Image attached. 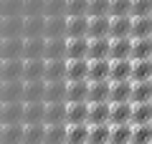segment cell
Here are the masks:
<instances>
[{
  "instance_id": "17",
  "label": "cell",
  "mask_w": 152,
  "mask_h": 144,
  "mask_svg": "<svg viewBox=\"0 0 152 144\" xmlns=\"http://www.w3.org/2000/svg\"><path fill=\"white\" fill-rule=\"evenodd\" d=\"M20 71H23V61H20V58L0 61V84H8V81H20Z\"/></svg>"
},
{
  "instance_id": "40",
  "label": "cell",
  "mask_w": 152,
  "mask_h": 144,
  "mask_svg": "<svg viewBox=\"0 0 152 144\" xmlns=\"http://www.w3.org/2000/svg\"><path fill=\"white\" fill-rule=\"evenodd\" d=\"M43 144H66V127H43Z\"/></svg>"
},
{
  "instance_id": "9",
  "label": "cell",
  "mask_w": 152,
  "mask_h": 144,
  "mask_svg": "<svg viewBox=\"0 0 152 144\" xmlns=\"http://www.w3.org/2000/svg\"><path fill=\"white\" fill-rule=\"evenodd\" d=\"M86 15H66V38H86Z\"/></svg>"
},
{
  "instance_id": "23",
  "label": "cell",
  "mask_w": 152,
  "mask_h": 144,
  "mask_svg": "<svg viewBox=\"0 0 152 144\" xmlns=\"http://www.w3.org/2000/svg\"><path fill=\"white\" fill-rule=\"evenodd\" d=\"M43 15H28L23 18V38H43Z\"/></svg>"
},
{
  "instance_id": "33",
  "label": "cell",
  "mask_w": 152,
  "mask_h": 144,
  "mask_svg": "<svg viewBox=\"0 0 152 144\" xmlns=\"http://www.w3.org/2000/svg\"><path fill=\"white\" fill-rule=\"evenodd\" d=\"M129 38H152V15H147V18H132Z\"/></svg>"
},
{
  "instance_id": "50",
  "label": "cell",
  "mask_w": 152,
  "mask_h": 144,
  "mask_svg": "<svg viewBox=\"0 0 152 144\" xmlns=\"http://www.w3.org/2000/svg\"><path fill=\"white\" fill-rule=\"evenodd\" d=\"M0 43H3V38H0Z\"/></svg>"
},
{
  "instance_id": "14",
  "label": "cell",
  "mask_w": 152,
  "mask_h": 144,
  "mask_svg": "<svg viewBox=\"0 0 152 144\" xmlns=\"http://www.w3.org/2000/svg\"><path fill=\"white\" fill-rule=\"evenodd\" d=\"M89 104H66V127H79L86 124Z\"/></svg>"
},
{
  "instance_id": "11",
  "label": "cell",
  "mask_w": 152,
  "mask_h": 144,
  "mask_svg": "<svg viewBox=\"0 0 152 144\" xmlns=\"http://www.w3.org/2000/svg\"><path fill=\"white\" fill-rule=\"evenodd\" d=\"M23 124V104H0V127Z\"/></svg>"
},
{
  "instance_id": "24",
  "label": "cell",
  "mask_w": 152,
  "mask_h": 144,
  "mask_svg": "<svg viewBox=\"0 0 152 144\" xmlns=\"http://www.w3.org/2000/svg\"><path fill=\"white\" fill-rule=\"evenodd\" d=\"M132 61H152V38H132Z\"/></svg>"
},
{
  "instance_id": "13",
  "label": "cell",
  "mask_w": 152,
  "mask_h": 144,
  "mask_svg": "<svg viewBox=\"0 0 152 144\" xmlns=\"http://www.w3.org/2000/svg\"><path fill=\"white\" fill-rule=\"evenodd\" d=\"M20 53H23V38H3V43H0V61L20 58Z\"/></svg>"
},
{
  "instance_id": "26",
  "label": "cell",
  "mask_w": 152,
  "mask_h": 144,
  "mask_svg": "<svg viewBox=\"0 0 152 144\" xmlns=\"http://www.w3.org/2000/svg\"><path fill=\"white\" fill-rule=\"evenodd\" d=\"M152 101V81H137L132 84L129 104H150Z\"/></svg>"
},
{
  "instance_id": "16",
  "label": "cell",
  "mask_w": 152,
  "mask_h": 144,
  "mask_svg": "<svg viewBox=\"0 0 152 144\" xmlns=\"http://www.w3.org/2000/svg\"><path fill=\"white\" fill-rule=\"evenodd\" d=\"M132 31V18H109V41H117V38H129Z\"/></svg>"
},
{
  "instance_id": "35",
  "label": "cell",
  "mask_w": 152,
  "mask_h": 144,
  "mask_svg": "<svg viewBox=\"0 0 152 144\" xmlns=\"http://www.w3.org/2000/svg\"><path fill=\"white\" fill-rule=\"evenodd\" d=\"M132 84L137 81H152V61H132Z\"/></svg>"
},
{
  "instance_id": "28",
  "label": "cell",
  "mask_w": 152,
  "mask_h": 144,
  "mask_svg": "<svg viewBox=\"0 0 152 144\" xmlns=\"http://www.w3.org/2000/svg\"><path fill=\"white\" fill-rule=\"evenodd\" d=\"M0 38H23V18L10 15L0 25Z\"/></svg>"
},
{
  "instance_id": "34",
  "label": "cell",
  "mask_w": 152,
  "mask_h": 144,
  "mask_svg": "<svg viewBox=\"0 0 152 144\" xmlns=\"http://www.w3.org/2000/svg\"><path fill=\"white\" fill-rule=\"evenodd\" d=\"M109 144H132V124L109 127Z\"/></svg>"
},
{
  "instance_id": "18",
  "label": "cell",
  "mask_w": 152,
  "mask_h": 144,
  "mask_svg": "<svg viewBox=\"0 0 152 144\" xmlns=\"http://www.w3.org/2000/svg\"><path fill=\"white\" fill-rule=\"evenodd\" d=\"M20 81H43V58H33V61H23V71H20Z\"/></svg>"
},
{
  "instance_id": "48",
  "label": "cell",
  "mask_w": 152,
  "mask_h": 144,
  "mask_svg": "<svg viewBox=\"0 0 152 144\" xmlns=\"http://www.w3.org/2000/svg\"><path fill=\"white\" fill-rule=\"evenodd\" d=\"M43 3L46 0H26V13L28 15H43Z\"/></svg>"
},
{
  "instance_id": "2",
  "label": "cell",
  "mask_w": 152,
  "mask_h": 144,
  "mask_svg": "<svg viewBox=\"0 0 152 144\" xmlns=\"http://www.w3.org/2000/svg\"><path fill=\"white\" fill-rule=\"evenodd\" d=\"M132 81H109V104H129Z\"/></svg>"
},
{
  "instance_id": "15",
  "label": "cell",
  "mask_w": 152,
  "mask_h": 144,
  "mask_svg": "<svg viewBox=\"0 0 152 144\" xmlns=\"http://www.w3.org/2000/svg\"><path fill=\"white\" fill-rule=\"evenodd\" d=\"M132 119V104H109V127L129 124Z\"/></svg>"
},
{
  "instance_id": "22",
  "label": "cell",
  "mask_w": 152,
  "mask_h": 144,
  "mask_svg": "<svg viewBox=\"0 0 152 144\" xmlns=\"http://www.w3.org/2000/svg\"><path fill=\"white\" fill-rule=\"evenodd\" d=\"M86 104H109V81H96V84H89Z\"/></svg>"
},
{
  "instance_id": "7",
  "label": "cell",
  "mask_w": 152,
  "mask_h": 144,
  "mask_svg": "<svg viewBox=\"0 0 152 144\" xmlns=\"http://www.w3.org/2000/svg\"><path fill=\"white\" fill-rule=\"evenodd\" d=\"M23 81H8L0 84V104H23Z\"/></svg>"
},
{
  "instance_id": "43",
  "label": "cell",
  "mask_w": 152,
  "mask_h": 144,
  "mask_svg": "<svg viewBox=\"0 0 152 144\" xmlns=\"http://www.w3.org/2000/svg\"><path fill=\"white\" fill-rule=\"evenodd\" d=\"M109 15V0H89L86 18H104Z\"/></svg>"
},
{
  "instance_id": "42",
  "label": "cell",
  "mask_w": 152,
  "mask_h": 144,
  "mask_svg": "<svg viewBox=\"0 0 152 144\" xmlns=\"http://www.w3.org/2000/svg\"><path fill=\"white\" fill-rule=\"evenodd\" d=\"M152 142V124L132 127V144H150Z\"/></svg>"
},
{
  "instance_id": "6",
  "label": "cell",
  "mask_w": 152,
  "mask_h": 144,
  "mask_svg": "<svg viewBox=\"0 0 152 144\" xmlns=\"http://www.w3.org/2000/svg\"><path fill=\"white\" fill-rule=\"evenodd\" d=\"M89 81H69L66 84V104H86Z\"/></svg>"
},
{
  "instance_id": "38",
  "label": "cell",
  "mask_w": 152,
  "mask_h": 144,
  "mask_svg": "<svg viewBox=\"0 0 152 144\" xmlns=\"http://www.w3.org/2000/svg\"><path fill=\"white\" fill-rule=\"evenodd\" d=\"M20 144H43V124H28V127H23Z\"/></svg>"
},
{
  "instance_id": "47",
  "label": "cell",
  "mask_w": 152,
  "mask_h": 144,
  "mask_svg": "<svg viewBox=\"0 0 152 144\" xmlns=\"http://www.w3.org/2000/svg\"><path fill=\"white\" fill-rule=\"evenodd\" d=\"M89 0H66V15H86Z\"/></svg>"
},
{
  "instance_id": "5",
  "label": "cell",
  "mask_w": 152,
  "mask_h": 144,
  "mask_svg": "<svg viewBox=\"0 0 152 144\" xmlns=\"http://www.w3.org/2000/svg\"><path fill=\"white\" fill-rule=\"evenodd\" d=\"M43 38H66V15H48L43 23Z\"/></svg>"
},
{
  "instance_id": "44",
  "label": "cell",
  "mask_w": 152,
  "mask_h": 144,
  "mask_svg": "<svg viewBox=\"0 0 152 144\" xmlns=\"http://www.w3.org/2000/svg\"><path fill=\"white\" fill-rule=\"evenodd\" d=\"M152 15V0H132L129 18H147Z\"/></svg>"
},
{
  "instance_id": "4",
  "label": "cell",
  "mask_w": 152,
  "mask_h": 144,
  "mask_svg": "<svg viewBox=\"0 0 152 144\" xmlns=\"http://www.w3.org/2000/svg\"><path fill=\"white\" fill-rule=\"evenodd\" d=\"M109 61H132V38L109 41Z\"/></svg>"
},
{
  "instance_id": "12",
  "label": "cell",
  "mask_w": 152,
  "mask_h": 144,
  "mask_svg": "<svg viewBox=\"0 0 152 144\" xmlns=\"http://www.w3.org/2000/svg\"><path fill=\"white\" fill-rule=\"evenodd\" d=\"M89 38H66V61H81L86 58Z\"/></svg>"
},
{
  "instance_id": "10",
  "label": "cell",
  "mask_w": 152,
  "mask_h": 144,
  "mask_svg": "<svg viewBox=\"0 0 152 144\" xmlns=\"http://www.w3.org/2000/svg\"><path fill=\"white\" fill-rule=\"evenodd\" d=\"M43 104H66V81L43 84Z\"/></svg>"
},
{
  "instance_id": "49",
  "label": "cell",
  "mask_w": 152,
  "mask_h": 144,
  "mask_svg": "<svg viewBox=\"0 0 152 144\" xmlns=\"http://www.w3.org/2000/svg\"><path fill=\"white\" fill-rule=\"evenodd\" d=\"M0 25H3V18H0Z\"/></svg>"
},
{
  "instance_id": "20",
  "label": "cell",
  "mask_w": 152,
  "mask_h": 144,
  "mask_svg": "<svg viewBox=\"0 0 152 144\" xmlns=\"http://www.w3.org/2000/svg\"><path fill=\"white\" fill-rule=\"evenodd\" d=\"M23 104H43V81H28L23 84Z\"/></svg>"
},
{
  "instance_id": "41",
  "label": "cell",
  "mask_w": 152,
  "mask_h": 144,
  "mask_svg": "<svg viewBox=\"0 0 152 144\" xmlns=\"http://www.w3.org/2000/svg\"><path fill=\"white\" fill-rule=\"evenodd\" d=\"M86 144H109V124H102V127H89Z\"/></svg>"
},
{
  "instance_id": "1",
  "label": "cell",
  "mask_w": 152,
  "mask_h": 144,
  "mask_svg": "<svg viewBox=\"0 0 152 144\" xmlns=\"http://www.w3.org/2000/svg\"><path fill=\"white\" fill-rule=\"evenodd\" d=\"M43 127H66V104H43Z\"/></svg>"
},
{
  "instance_id": "8",
  "label": "cell",
  "mask_w": 152,
  "mask_h": 144,
  "mask_svg": "<svg viewBox=\"0 0 152 144\" xmlns=\"http://www.w3.org/2000/svg\"><path fill=\"white\" fill-rule=\"evenodd\" d=\"M66 81V61H43V84Z\"/></svg>"
},
{
  "instance_id": "46",
  "label": "cell",
  "mask_w": 152,
  "mask_h": 144,
  "mask_svg": "<svg viewBox=\"0 0 152 144\" xmlns=\"http://www.w3.org/2000/svg\"><path fill=\"white\" fill-rule=\"evenodd\" d=\"M48 15H66V0H46L43 18H48Z\"/></svg>"
},
{
  "instance_id": "19",
  "label": "cell",
  "mask_w": 152,
  "mask_h": 144,
  "mask_svg": "<svg viewBox=\"0 0 152 144\" xmlns=\"http://www.w3.org/2000/svg\"><path fill=\"white\" fill-rule=\"evenodd\" d=\"M109 61V38H94L89 41L86 48V61Z\"/></svg>"
},
{
  "instance_id": "29",
  "label": "cell",
  "mask_w": 152,
  "mask_h": 144,
  "mask_svg": "<svg viewBox=\"0 0 152 144\" xmlns=\"http://www.w3.org/2000/svg\"><path fill=\"white\" fill-rule=\"evenodd\" d=\"M86 38H109V15L104 18H89V28H86Z\"/></svg>"
},
{
  "instance_id": "27",
  "label": "cell",
  "mask_w": 152,
  "mask_h": 144,
  "mask_svg": "<svg viewBox=\"0 0 152 144\" xmlns=\"http://www.w3.org/2000/svg\"><path fill=\"white\" fill-rule=\"evenodd\" d=\"M86 81L96 84V81H109V61H89V71H86Z\"/></svg>"
},
{
  "instance_id": "21",
  "label": "cell",
  "mask_w": 152,
  "mask_h": 144,
  "mask_svg": "<svg viewBox=\"0 0 152 144\" xmlns=\"http://www.w3.org/2000/svg\"><path fill=\"white\" fill-rule=\"evenodd\" d=\"M109 124V104H89L86 127H102Z\"/></svg>"
},
{
  "instance_id": "37",
  "label": "cell",
  "mask_w": 152,
  "mask_h": 144,
  "mask_svg": "<svg viewBox=\"0 0 152 144\" xmlns=\"http://www.w3.org/2000/svg\"><path fill=\"white\" fill-rule=\"evenodd\" d=\"M43 124V104H23V127Z\"/></svg>"
},
{
  "instance_id": "25",
  "label": "cell",
  "mask_w": 152,
  "mask_h": 144,
  "mask_svg": "<svg viewBox=\"0 0 152 144\" xmlns=\"http://www.w3.org/2000/svg\"><path fill=\"white\" fill-rule=\"evenodd\" d=\"M43 38H23V61H33V58H43Z\"/></svg>"
},
{
  "instance_id": "45",
  "label": "cell",
  "mask_w": 152,
  "mask_h": 144,
  "mask_svg": "<svg viewBox=\"0 0 152 144\" xmlns=\"http://www.w3.org/2000/svg\"><path fill=\"white\" fill-rule=\"evenodd\" d=\"M132 0H109V18H124L129 15Z\"/></svg>"
},
{
  "instance_id": "3",
  "label": "cell",
  "mask_w": 152,
  "mask_h": 144,
  "mask_svg": "<svg viewBox=\"0 0 152 144\" xmlns=\"http://www.w3.org/2000/svg\"><path fill=\"white\" fill-rule=\"evenodd\" d=\"M43 61H66V38H48L43 43Z\"/></svg>"
},
{
  "instance_id": "36",
  "label": "cell",
  "mask_w": 152,
  "mask_h": 144,
  "mask_svg": "<svg viewBox=\"0 0 152 144\" xmlns=\"http://www.w3.org/2000/svg\"><path fill=\"white\" fill-rule=\"evenodd\" d=\"M20 139H23V124L0 127V144H20Z\"/></svg>"
},
{
  "instance_id": "39",
  "label": "cell",
  "mask_w": 152,
  "mask_h": 144,
  "mask_svg": "<svg viewBox=\"0 0 152 144\" xmlns=\"http://www.w3.org/2000/svg\"><path fill=\"white\" fill-rule=\"evenodd\" d=\"M89 127L79 124V127H66V144H86Z\"/></svg>"
},
{
  "instance_id": "31",
  "label": "cell",
  "mask_w": 152,
  "mask_h": 144,
  "mask_svg": "<svg viewBox=\"0 0 152 144\" xmlns=\"http://www.w3.org/2000/svg\"><path fill=\"white\" fill-rule=\"evenodd\" d=\"M132 127H142V124H152V101L150 104H132Z\"/></svg>"
},
{
  "instance_id": "32",
  "label": "cell",
  "mask_w": 152,
  "mask_h": 144,
  "mask_svg": "<svg viewBox=\"0 0 152 144\" xmlns=\"http://www.w3.org/2000/svg\"><path fill=\"white\" fill-rule=\"evenodd\" d=\"M132 61H109V81H129Z\"/></svg>"
},
{
  "instance_id": "30",
  "label": "cell",
  "mask_w": 152,
  "mask_h": 144,
  "mask_svg": "<svg viewBox=\"0 0 152 144\" xmlns=\"http://www.w3.org/2000/svg\"><path fill=\"white\" fill-rule=\"evenodd\" d=\"M86 71H89V61H66V84L69 81H86Z\"/></svg>"
}]
</instances>
